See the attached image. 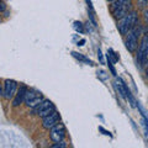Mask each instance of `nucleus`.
Listing matches in <instances>:
<instances>
[{
  "label": "nucleus",
  "instance_id": "nucleus-1",
  "mask_svg": "<svg viewBox=\"0 0 148 148\" xmlns=\"http://www.w3.org/2000/svg\"><path fill=\"white\" fill-rule=\"evenodd\" d=\"M138 21H140V20H138V14L136 11L131 10L130 12H127L125 16H122L121 18H120V21L117 24L119 32L122 36H125L128 31H131L133 27L138 24Z\"/></svg>",
  "mask_w": 148,
  "mask_h": 148
},
{
  "label": "nucleus",
  "instance_id": "nucleus-2",
  "mask_svg": "<svg viewBox=\"0 0 148 148\" xmlns=\"http://www.w3.org/2000/svg\"><path fill=\"white\" fill-rule=\"evenodd\" d=\"M110 10L115 18H121L132 10V0H114L111 1Z\"/></svg>",
  "mask_w": 148,
  "mask_h": 148
},
{
  "label": "nucleus",
  "instance_id": "nucleus-3",
  "mask_svg": "<svg viewBox=\"0 0 148 148\" xmlns=\"http://www.w3.org/2000/svg\"><path fill=\"white\" fill-rule=\"evenodd\" d=\"M141 26L140 25H136L131 31H128L126 35V38H125V45H126V48L128 49V52L133 53L138 47V37L141 35Z\"/></svg>",
  "mask_w": 148,
  "mask_h": 148
},
{
  "label": "nucleus",
  "instance_id": "nucleus-4",
  "mask_svg": "<svg viewBox=\"0 0 148 148\" xmlns=\"http://www.w3.org/2000/svg\"><path fill=\"white\" fill-rule=\"evenodd\" d=\"M147 61H148V36L143 35L137 52V62L142 68H145L147 66Z\"/></svg>",
  "mask_w": 148,
  "mask_h": 148
},
{
  "label": "nucleus",
  "instance_id": "nucleus-5",
  "mask_svg": "<svg viewBox=\"0 0 148 148\" xmlns=\"http://www.w3.org/2000/svg\"><path fill=\"white\" fill-rule=\"evenodd\" d=\"M43 99H45V98H43V95L41 94L40 91L34 90V89H27L24 103L26 104L27 108L34 109V108H36V106L38 105Z\"/></svg>",
  "mask_w": 148,
  "mask_h": 148
},
{
  "label": "nucleus",
  "instance_id": "nucleus-6",
  "mask_svg": "<svg viewBox=\"0 0 148 148\" xmlns=\"http://www.w3.org/2000/svg\"><path fill=\"white\" fill-rule=\"evenodd\" d=\"M53 110H56V106H54V104L52 103V101L43 99L38 105L36 106V108H34V114L37 115L38 117H45L46 115L52 112Z\"/></svg>",
  "mask_w": 148,
  "mask_h": 148
},
{
  "label": "nucleus",
  "instance_id": "nucleus-7",
  "mask_svg": "<svg viewBox=\"0 0 148 148\" xmlns=\"http://www.w3.org/2000/svg\"><path fill=\"white\" fill-rule=\"evenodd\" d=\"M66 126L63 123H61L59 121L58 123H56L53 127L49 128V137L53 142H59L63 141L64 137H66Z\"/></svg>",
  "mask_w": 148,
  "mask_h": 148
},
{
  "label": "nucleus",
  "instance_id": "nucleus-8",
  "mask_svg": "<svg viewBox=\"0 0 148 148\" xmlns=\"http://www.w3.org/2000/svg\"><path fill=\"white\" fill-rule=\"evenodd\" d=\"M17 90V83L12 79H6L4 82V88H3V96L6 100H11L15 95Z\"/></svg>",
  "mask_w": 148,
  "mask_h": 148
},
{
  "label": "nucleus",
  "instance_id": "nucleus-9",
  "mask_svg": "<svg viewBox=\"0 0 148 148\" xmlns=\"http://www.w3.org/2000/svg\"><path fill=\"white\" fill-rule=\"evenodd\" d=\"M59 121H61V115H59L58 111L53 110L52 112H49L48 115H46L45 117H42V127L46 130H49Z\"/></svg>",
  "mask_w": 148,
  "mask_h": 148
},
{
  "label": "nucleus",
  "instance_id": "nucleus-10",
  "mask_svg": "<svg viewBox=\"0 0 148 148\" xmlns=\"http://www.w3.org/2000/svg\"><path fill=\"white\" fill-rule=\"evenodd\" d=\"M26 91H27V86H26V85H20V88H18V89L16 90L15 95H14V98L11 99V100H12V106H14V108H17V106H20L22 103H24Z\"/></svg>",
  "mask_w": 148,
  "mask_h": 148
},
{
  "label": "nucleus",
  "instance_id": "nucleus-11",
  "mask_svg": "<svg viewBox=\"0 0 148 148\" xmlns=\"http://www.w3.org/2000/svg\"><path fill=\"white\" fill-rule=\"evenodd\" d=\"M72 56L74 58H77L78 61H80L83 63H86V64H89V66H94V63H92L89 58H86L85 56H83L82 53H78V52H72Z\"/></svg>",
  "mask_w": 148,
  "mask_h": 148
},
{
  "label": "nucleus",
  "instance_id": "nucleus-12",
  "mask_svg": "<svg viewBox=\"0 0 148 148\" xmlns=\"http://www.w3.org/2000/svg\"><path fill=\"white\" fill-rule=\"evenodd\" d=\"M106 57H108V59H110L112 63H116L119 61V57L116 56V53L114 52V49H111V48L108 51V56H106Z\"/></svg>",
  "mask_w": 148,
  "mask_h": 148
},
{
  "label": "nucleus",
  "instance_id": "nucleus-13",
  "mask_svg": "<svg viewBox=\"0 0 148 148\" xmlns=\"http://www.w3.org/2000/svg\"><path fill=\"white\" fill-rule=\"evenodd\" d=\"M148 5V0H137V6L141 10H145Z\"/></svg>",
  "mask_w": 148,
  "mask_h": 148
},
{
  "label": "nucleus",
  "instance_id": "nucleus-14",
  "mask_svg": "<svg viewBox=\"0 0 148 148\" xmlns=\"http://www.w3.org/2000/svg\"><path fill=\"white\" fill-rule=\"evenodd\" d=\"M98 77L100 78L101 80H106L109 78V74L106 73L105 71H103V69H101V71H98Z\"/></svg>",
  "mask_w": 148,
  "mask_h": 148
},
{
  "label": "nucleus",
  "instance_id": "nucleus-15",
  "mask_svg": "<svg viewBox=\"0 0 148 148\" xmlns=\"http://www.w3.org/2000/svg\"><path fill=\"white\" fill-rule=\"evenodd\" d=\"M52 148H66L67 147V143L64 142V141H59V142H56L54 145L51 146Z\"/></svg>",
  "mask_w": 148,
  "mask_h": 148
},
{
  "label": "nucleus",
  "instance_id": "nucleus-16",
  "mask_svg": "<svg viewBox=\"0 0 148 148\" xmlns=\"http://www.w3.org/2000/svg\"><path fill=\"white\" fill-rule=\"evenodd\" d=\"M74 29H75L78 32H83L84 31V27H83V24L79 21H75L74 22Z\"/></svg>",
  "mask_w": 148,
  "mask_h": 148
},
{
  "label": "nucleus",
  "instance_id": "nucleus-17",
  "mask_svg": "<svg viewBox=\"0 0 148 148\" xmlns=\"http://www.w3.org/2000/svg\"><path fill=\"white\" fill-rule=\"evenodd\" d=\"M5 10H6V5H5V3H4V1H0V12L5 11Z\"/></svg>",
  "mask_w": 148,
  "mask_h": 148
},
{
  "label": "nucleus",
  "instance_id": "nucleus-18",
  "mask_svg": "<svg viewBox=\"0 0 148 148\" xmlns=\"http://www.w3.org/2000/svg\"><path fill=\"white\" fill-rule=\"evenodd\" d=\"M98 54H99V58H100V63H101V64H104V59H103V56H101V51H100V49H99Z\"/></svg>",
  "mask_w": 148,
  "mask_h": 148
},
{
  "label": "nucleus",
  "instance_id": "nucleus-19",
  "mask_svg": "<svg viewBox=\"0 0 148 148\" xmlns=\"http://www.w3.org/2000/svg\"><path fill=\"white\" fill-rule=\"evenodd\" d=\"M84 43H85V40L83 38V40H80V42H78V46H84Z\"/></svg>",
  "mask_w": 148,
  "mask_h": 148
},
{
  "label": "nucleus",
  "instance_id": "nucleus-20",
  "mask_svg": "<svg viewBox=\"0 0 148 148\" xmlns=\"http://www.w3.org/2000/svg\"><path fill=\"white\" fill-rule=\"evenodd\" d=\"M3 95V86H1V84H0V96Z\"/></svg>",
  "mask_w": 148,
  "mask_h": 148
},
{
  "label": "nucleus",
  "instance_id": "nucleus-21",
  "mask_svg": "<svg viewBox=\"0 0 148 148\" xmlns=\"http://www.w3.org/2000/svg\"><path fill=\"white\" fill-rule=\"evenodd\" d=\"M108 1H110V3H111V1H114V0H108Z\"/></svg>",
  "mask_w": 148,
  "mask_h": 148
}]
</instances>
